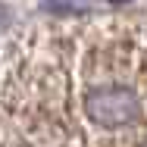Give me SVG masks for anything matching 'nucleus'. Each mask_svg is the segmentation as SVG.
Listing matches in <instances>:
<instances>
[{"mask_svg": "<svg viewBox=\"0 0 147 147\" xmlns=\"http://www.w3.org/2000/svg\"><path fill=\"white\" fill-rule=\"evenodd\" d=\"M85 113L100 128H122L141 116V100L135 91L122 85H110V88H97L85 94Z\"/></svg>", "mask_w": 147, "mask_h": 147, "instance_id": "f257e3e1", "label": "nucleus"}, {"mask_svg": "<svg viewBox=\"0 0 147 147\" xmlns=\"http://www.w3.org/2000/svg\"><path fill=\"white\" fill-rule=\"evenodd\" d=\"M44 6L57 9V13H82V9H88L85 0H44Z\"/></svg>", "mask_w": 147, "mask_h": 147, "instance_id": "f03ea898", "label": "nucleus"}, {"mask_svg": "<svg viewBox=\"0 0 147 147\" xmlns=\"http://www.w3.org/2000/svg\"><path fill=\"white\" fill-rule=\"evenodd\" d=\"M144 147H147V138H144Z\"/></svg>", "mask_w": 147, "mask_h": 147, "instance_id": "7ed1b4c3", "label": "nucleus"}]
</instances>
